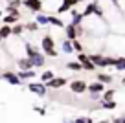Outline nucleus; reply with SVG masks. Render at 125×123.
Returning a JSON list of instances; mask_svg holds the SVG:
<instances>
[{
    "label": "nucleus",
    "mask_w": 125,
    "mask_h": 123,
    "mask_svg": "<svg viewBox=\"0 0 125 123\" xmlns=\"http://www.w3.org/2000/svg\"><path fill=\"white\" fill-rule=\"evenodd\" d=\"M103 42H105V46H103V51L105 50H114V53H121V51H125V35H120V33H110V35H105V39H103Z\"/></svg>",
    "instance_id": "1"
},
{
    "label": "nucleus",
    "mask_w": 125,
    "mask_h": 123,
    "mask_svg": "<svg viewBox=\"0 0 125 123\" xmlns=\"http://www.w3.org/2000/svg\"><path fill=\"white\" fill-rule=\"evenodd\" d=\"M17 75L20 77V81H33V77L37 75L35 73V68H31V70H19V72H17Z\"/></svg>",
    "instance_id": "14"
},
{
    "label": "nucleus",
    "mask_w": 125,
    "mask_h": 123,
    "mask_svg": "<svg viewBox=\"0 0 125 123\" xmlns=\"http://www.w3.org/2000/svg\"><path fill=\"white\" fill-rule=\"evenodd\" d=\"M48 26H53V28H59V30H62V28L66 26V24L62 22L59 17H55V15H48Z\"/></svg>",
    "instance_id": "15"
},
{
    "label": "nucleus",
    "mask_w": 125,
    "mask_h": 123,
    "mask_svg": "<svg viewBox=\"0 0 125 123\" xmlns=\"http://www.w3.org/2000/svg\"><path fill=\"white\" fill-rule=\"evenodd\" d=\"M64 30V37L68 39V41H74V39H79L85 35V30H83V26L79 24V26H75V24H66V26L62 28Z\"/></svg>",
    "instance_id": "3"
},
{
    "label": "nucleus",
    "mask_w": 125,
    "mask_h": 123,
    "mask_svg": "<svg viewBox=\"0 0 125 123\" xmlns=\"http://www.w3.org/2000/svg\"><path fill=\"white\" fill-rule=\"evenodd\" d=\"M53 77H55V73L52 72V70H46V72L41 73V81H42V83H48V81L53 79Z\"/></svg>",
    "instance_id": "25"
},
{
    "label": "nucleus",
    "mask_w": 125,
    "mask_h": 123,
    "mask_svg": "<svg viewBox=\"0 0 125 123\" xmlns=\"http://www.w3.org/2000/svg\"><path fill=\"white\" fill-rule=\"evenodd\" d=\"M22 6H26L33 13H41L44 9V0H22Z\"/></svg>",
    "instance_id": "7"
},
{
    "label": "nucleus",
    "mask_w": 125,
    "mask_h": 123,
    "mask_svg": "<svg viewBox=\"0 0 125 123\" xmlns=\"http://www.w3.org/2000/svg\"><path fill=\"white\" fill-rule=\"evenodd\" d=\"M86 90H88L90 94H103L105 92V85L99 83V81H96V83H90V85L86 86Z\"/></svg>",
    "instance_id": "13"
},
{
    "label": "nucleus",
    "mask_w": 125,
    "mask_h": 123,
    "mask_svg": "<svg viewBox=\"0 0 125 123\" xmlns=\"http://www.w3.org/2000/svg\"><path fill=\"white\" fill-rule=\"evenodd\" d=\"M114 68H116L118 72H123V70H125V55L116 57V64H114Z\"/></svg>",
    "instance_id": "20"
},
{
    "label": "nucleus",
    "mask_w": 125,
    "mask_h": 123,
    "mask_svg": "<svg viewBox=\"0 0 125 123\" xmlns=\"http://www.w3.org/2000/svg\"><path fill=\"white\" fill-rule=\"evenodd\" d=\"M61 51H62V53H74V48H72V41L64 39V41L61 42Z\"/></svg>",
    "instance_id": "16"
},
{
    "label": "nucleus",
    "mask_w": 125,
    "mask_h": 123,
    "mask_svg": "<svg viewBox=\"0 0 125 123\" xmlns=\"http://www.w3.org/2000/svg\"><path fill=\"white\" fill-rule=\"evenodd\" d=\"M28 90H30L31 94H37L39 97H44V96L48 94V88H46V85H44L42 81H41V83L30 81V83H28Z\"/></svg>",
    "instance_id": "4"
},
{
    "label": "nucleus",
    "mask_w": 125,
    "mask_h": 123,
    "mask_svg": "<svg viewBox=\"0 0 125 123\" xmlns=\"http://www.w3.org/2000/svg\"><path fill=\"white\" fill-rule=\"evenodd\" d=\"M114 94H116L114 88H109V90L105 88V92L101 94V97H103V101H110V99H114Z\"/></svg>",
    "instance_id": "23"
},
{
    "label": "nucleus",
    "mask_w": 125,
    "mask_h": 123,
    "mask_svg": "<svg viewBox=\"0 0 125 123\" xmlns=\"http://www.w3.org/2000/svg\"><path fill=\"white\" fill-rule=\"evenodd\" d=\"M15 64H17V68L19 70H31L33 68V64H31V61L24 55V57H17L15 59Z\"/></svg>",
    "instance_id": "12"
},
{
    "label": "nucleus",
    "mask_w": 125,
    "mask_h": 123,
    "mask_svg": "<svg viewBox=\"0 0 125 123\" xmlns=\"http://www.w3.org/2000/svg\"><path fill=\"white\" fill-rule=\"evenodd\" d=\"M75 61L79 62V64L83 66V70L85 72H92V70H96V64H94L92 61H90V57L85 53V51H81V53H77V57H75Z\"/></svg>",
    "instance_id": "5"
},
{
    "label": "nucleus",
    "mask_w": 125,
    "mask_h": 123,
    "mask_svg": "<svg viewBox=\"0 0 125 123\" xmlns=\"http://www.w3.org/2000/svg\"><path fill=\"white\" fill-rule=\"evenodd\" d=\"M6 6H11V8L19 9L20 6H22V0H6Z\"/></svg>",
    "instance_id": "28"
},
{
    "label": "nucleus",
    "mask_w": 125,
    "mask_h": 123,
    "mask_svg": "<svg viewBox=\"0 0 125 123\" xmlns=\"http://www.w3.org/2000/svg\"><path fill=\"white\" fill-rule=\"evenodd\" d=\"M66 68H68V70H72V72H81L83 66L79 64L77 61H70V62H66Z\"/></svg>",
    "instance_id": "21"
},
{
    "label": "nucleus",
    "mask_w": 125,
    "mask_h": 123,
    "mask_svg": "<svg viewBox=\"0 0 125 123\" xmlns=\"http://www.w3.org/2000/svg\"><path fill=\"white\" fill-rule=\"evenodd\" d=\"M72 48H74L75 53H81L83 51V42L79 41V39H74V41H72Z\"/></svg>",
    "instance_id": "26"
},
{
    "label": "nucleus",
    "mask_w": 125,
    "mask_h": 123,
    "mask_svg": "<svg viewBox=\"0 0 125 123\" xmlns=\"http://www.w3.org/2000/svg\"><path fill=\"white\" fill-rule=\"evenodd\" d=\"M0 79L2 81H8L9 85H13V86H19L22 81H20V77L17 75V72H11V70H6L4 73H0Z\"/></svg>",
    "instance_id": "6"
},
{
    "label": "nucleus",
    "mask_w": 125,
    "mask_h": 123,
    "mask_svg": "<svg viewBox=\"0 0 125 123\" xmlns=\"http://www.w3.org/2000/svg\"><path fill=\"white\" fill-rule=\"evenodd\" d=\"M35 110L39 112L41 116H44V114H46V110H44V108H41V107H35Z\"/></svg>",
    "instance_id": "30"
},
{
    "label": "nucleus",
    "mask_w": 125,
    "mask_h": 123,
    "mask_svg": "<svg viewBox=\"0 0 125 123\" xmlns=\"http://www.w3.org/2000/svg\"><path fill=\"white\" fill-rule=\"evenodd\" d=\"M75 2H77V4H83V2H86V0H75Z\"/></svg>",
    "instance_id": "33"
},
{
    "label": "nucleus",
    "mask_w": 125,
    "mask_h": 123,
    "mask_svg": "<svg viewBox=\"0 0 125 123\" xmlns=\"http://www.w3.org/2000/svg\"><path fill=\"white\" fill-rule=\"evenodd\" d=\"M75 6H77V2H75V0H61V4H59V8H57V11H55V13H59V15L68 13L70 9H74Z\"/></svg>",
    "instance_id": "10"
},
{
    "label": "nucleus",
    "mask_w": 125,
    "mask_h": 123,
    "mask_svg": "<svg viewBox=\"0 0 125 123\" xmlns=\"http://www.w3.org/2000/svg\"><path fill=\"white\" fill-rule=\"evenodd\" d=\"M99 123H110V121H109V119H103V121H99Z\"/></svg>",
    "instance_id": "34"
},
{
    "label": "nucleus",
    "mask_w": 125,
    "mask_h": 123,
    "mask_svg": "<svg viewBox=\"0 0 125 123\" xmlns=\"http://www.w3.org/2000/svg\"><path fill=\"white\" fill-rule=\"evenodd\" d=\"M86 86H88V83L86 81H83V79H74V81H70V90L74 94H83V92H86Z\"/></svg>",
    "instance_id": "9"
},
{
    "label": "nucleus",
    "mask_w": 125,
    "mask_h": 123,
    "mask_svg": "<svg viewBox=\"0 0 125 123\" xmlns=\"http://www.w3.org/2000/svg\"><path fill=\"white\" fill-rule=\"evenodd\" d=\"M41 50H42V53L46 55V57H59V51L55 50V41L52 35H44L42 39H41Z\"/></svg>",
    "instance_id": "2"
},
{
    "label": "nucleus",
    "mask_w": 125,
    "mask_h": 123,
    "mask_svg": "<svg viewBox=\"0 0 125 123\" xmlns=\"http://www.w3.org/2000/svg\"><path fill=\"white\" fill-rule=\"evenodd\" d=\"M66 83H68V79H66V77H57V75H55L53 79H50L48 83H44V85H46V88L59 90V88H62V86L66 85Z\"/></svg>",
    "instance_id": "8"
},
{
    "label": "nucleus",
    "mask_w": 125,
    "mask_h": 123,
    "mask_svg": "<svg viewBox=\"0 0 125 123\" xmlns=\"http://www.w3.org/2000/svg\"><path fill=\"white\" fill-rule=\"evenodd\" d=\"M2 17H4V11H2V9H0V19H2Z\"/></svg>",
    "instance_id": "35"
},
{
    "label": "nucleus",
    "mask_w": 125,
    "mask_h": 123,
    "mask_svg": "<svg viewBox=\"0 0 125 123\" xmlns=\"http://www.w3.org/2000/svg\"><path fill=\"white\" fill-rule=\"evenodd\" d=\"M0 44H2V37H0Z\"/></svg>",
    "instance_id": "38"
},
{
    "label": "nucleus",
    "mask_w": 125,
    "mask_h": 123,
    "mask_svg": "<svg viewBox=\"0 0 125 123\" xmlns=\"http://www.w3.org/2000/svg\"><path fill=\"white\" fill-rule=\"evenodd\" d=\"M98 81L99 83H103V85H107V83H112V75H109V73H98Z\"/></svg>",
    "instance_id": "24"
},
{
    "label": "nucleus",
    "mask_w": 125,
    "mask_h": 123,
    "mask_svg": "<svg viewBox=\"0 0 125 123\" xmlns=\"http://www.w3.org/2000/svg\"><path fill=\"white\" fill-rule=\"evenodd\" d=\"M24 30H26V31H30V33H37V31L41 30V26L35 22V20H31V22H28L26 26H24Z\"/></svg>",
    "instance_id": "19"
},
{
    "label": "nucleus",
    "mask_w": 125,
    "mask_h": 123,
    "mask_svg": "<svg viewBox=\"0 0 125 123\" xmlns=\"http://www.w3.org/2000/svg\"><path fill=\"white\" fill-rule=\"evenodd\" d=\"M35 22L39 26H48V15H35Z\"/></svg>",
    "instance_id": "27"
},
{
    "label": "nucleus",
    "mask_w": 125,
    "mask_h": 123,
    "mask_svg": "<svg viewBox=\"0 0 125 123\" xmlns=\"http://www.w3.org/2000/svg\"><path fill=\"white\" fill-rule=\"evenodd\" d=\"M98 6H99V0H92L90 4H86V8L81 11L83 19H86V17H92L94 13H96V9H98Z\"/></svg>",
    "instance_id": "11"
},
{
    "label": "nucleus",
    "mask_w": 125,
    "mask_h": 123,
    "mask_svg": "<svg viewBox=\"0 0 125 123\" xmlns=\"http://www.w3.org/2000/svg\"><path fill=\"white\" fill-rule=\"evenodd\" d=\"M110 123H118V121H116V119H112V121H110Z\"/></svg>",
    "instance_id": "37"
},
{
    "label": "nucleus",
    "mask_w": 125,
    "mask_h": 123,
    "mask_svg": "<svg viewBox=\"0 0 125 123\" xmlns=\"http://www.w3.org/2000/svg\"><path fill=\"white\" fill-rule=\"evenodd\" d=\"M118 107V103L114 99H110V101H101V108H105V110H114V108Z\"/></svg>",
    "instance_id": "22"
},
{
    "label": "nucleus",
    "mask_w": 125,
    "mask_h": 123,
    "mask_svg": "<svg viewBox=\"0 0 125 123\" xmlns=\"http://www.w3.org/2000/svg\"><path fill=\"white\" fill-rule=\"evenodd\" d=\"M118 123H125V116H120V118H114Z\"/></svg>",
    "instance_id": "31"
},
{
    "label": "nucleus",
    "mask_w": 125,
    "mask_h": 123,
    "mask_svg": "<svg viewBox=\"0 0 125 123\" xmlns=\"http://www.w3.org/2000/svg\"><path fill=\"white\" fill-rule=\"evenodd\" d=\"M0 37H2V41H6L8 37H11V26L2 24V26H0Z\"/></svg>",
    "instance_id": "17"
},
{
    "label": "nucleus",
    "mask_w": 125,
    "mask_h": 123,
    "mask_svg": "<svg viewBox=\"0 0 125 123\" xmlns=\"http://www.w3.org/2000/svg\"><path fill=\"white\" fill-rule=\"evenodd\" d=\"M24 31H26V30H24V24L17 22V24H13V26H11V35H15V37H20Z\"/></svg>",
    "instance_id": "18"
},
{
    "label": "nucleus",
    "mask_w": 125,
    "mask_h": 123,
    "mask_svg": "<svg viewBox=\"0 0 125 123\" xmlns=\"http://www.w3.org/2000/svg\"><path fill=\"white\" fill-rule=\"evenodd\" d=\"M66 123H86V118H75L72 121H66Z\"/></svg>",
    "instance_id": "29"
},
{
    "label": "nucleus",
    "mask_w": 125,
    "mask_h": 123,
    "mask_svg": "<svg viewBox=\"0 0 125 123\" xmlns=\"http://www.w3.org/2000/svg\"><path fill=\"white\" fill-rule=\"evenodd\" d=\"M121 85H123V86H125V77H123V79H121Z\"/></svg>",
    "instance_id": "36"
},
{
    "label": "nucleus",
    "mask_w": 125,
    "mask_h": 123,
    "mask_svg": "<svg viewBox=\"0 0 125 123\" xmlns=\"http://www.w3.org/2000/svg\"><path fill=\"white\" fill-rule=\"evenodd\" d=\"M86 123H94V119L92 118H86Z\"/></svg>",
    "instance_id": "32"
}]
</instances>
